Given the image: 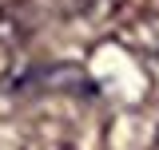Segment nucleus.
I'll return each instance as SVG.
<instances>
[{
    "label": "nucleus",
    "mask_w": 159,
    "mask_h": 150,
    "mask_svg": "<svg viewBox=\"0 0 159 150\" xmlns=\"http://www.w3.org/2000/svg\"><path fill=\"white\" fill-rule=\"evenodd\" d=\"M155 150H159V134H155Z\"/></svg>",
    "instance_id": "nucleus-1"
}]
</instances>
